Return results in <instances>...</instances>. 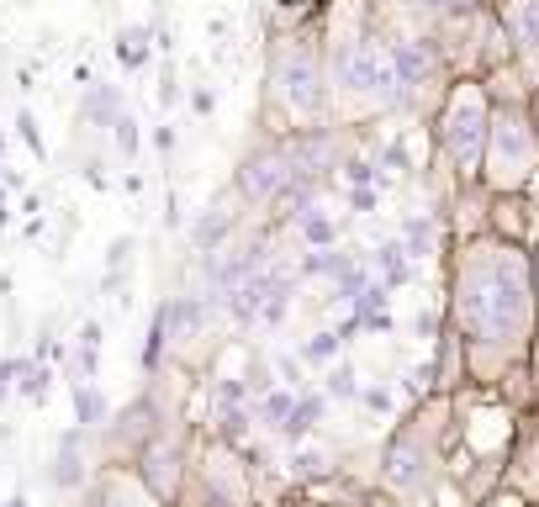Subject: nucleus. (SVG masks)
<instances>
[{
  "mask_svg": "<svg viewBox=\"0 0 539 507\" xmlns=\"http://www.w3.org/2000/svg\"><path fill=\"white\" fill-rule=\"evenodd\" d=\"M270 90L281 96L286 111H296V117H318V111L328 106L333 74L312 48H286L281 59L270 64Z\"/></svg>",
  "mask_w": 539,
  "mask_h": 507,
  "instance_id": "obj_6",
  "label": "nucleus"
},
{
  "mask_svg": "<svg viewBox=\"0 0 539 507\" xmlns=\"http://www.w3.org/2000/svg\"><path fill=\"white\" fill-rule=\"evenodd\" d=\"M90 507H122V502H111V497H96V502H90Z\"/></svg>",
  "mask_w": 539,
  "mask_h": 507,
  "instance_id": "obj_40",
  "label": "nucleus"
},
{
  "mask_svg": "<svg viewBox=\"0 0 539 507\" xmlns=\"http://www.w3.org/2000/svg\"><path fill=\"white\" fill-rule=\"evenodd\" d=\"M16 133H22V143L32 148L37 159L48 154V143H43V133H37V122H32V111H16Z\"/></svg>",
  "mask_w": 539,
  "mask_h": 507,
  "instance_id": "obj_30",
  "label": "nucleus"
},
{
  "mask_svg": "<svg viewBox=\"0 0 539 507\" xmlns=\"http://www.w3.org/2000/svg\"><path fill=\"white\" fill-rule=\"evenodd\" d=\"M238 180V201L249 206H275L291 185H296V159H291V143H259L249 148L233 169Z\"/></svg>",
  "mask_w": 539,
  "mask_h": 507,
  "instance_id": "obj_7",
  "label": "nucleus"
},
{
  "mask_svg": "<svg viewBox=\"0 0 539 507\" xmlns=\"http://www.w3.org/2000/svg\"><path fill=\"white\" fill-rule=\"evenodd\" d=\"M339 349H344V333H312V338H302V360H307V365L339 360Z\"/></svg>",
  "mask_w": 539,
  "mask_h": 507,
  "instance_id": "obj_27",
  "label": "nucleus"
},
{
  "mask_svg": "<svg viewBox=\"0 0 539 507\" xmlns=\"http://www.w3.org/2000/svg\"><path fill=\"white\" fill-rule=\"evenodd\" d=\"M217 434H222V444H238L249 434V412L244 407H217Z\"/></svg>",
  "mask_w": 539,
  "mask_h": 507,
  "instance_id": "obj_28",
  "label": "nucleus"
},
{
  "mask_svg": "<svg viewBox=\"0 0 539 507\" xmlns=\"http://www.w3.org/2000/svg\"><path fill=\"white\" fill-rule=\"evenodd\" d=\"M265 265H270V233L265 228L233 233L217 254H207V291H212V302H228V296L238 286H249Z\"/></svg>",
  "mask_w": 539,
  "mask_h": 507,
  "instance_id": "obj_8",
  "label": "nucleus"
},
{
  "mask_svg": "<svg viewBox=\"0 0 539 507\" xmlns=\"http://www.w3.org/2000/svg\"><path fill=\"white\" fill-rule=\"evenodd\" d=\"M127 117L122 111V90L117 85H90L85 90V122L90 127H117Z\"/></svg>",
  "mask_w": 539,
  "mask_h": 507,
  "instance_id": "obj_18",
  "label": "nucleus"
},
{
  "mask_svg": "<svg viewBox=\"0 0 539 507\" xmlns=\"http://www.w3.org/2000/svg\"><path fill=\"white\" fill-rule=\"evenodd\" d=\"M0 222H6V196H0Z\"/></svg>",
  "mask_w": 539,
  "mask_h": 507,
  "instance_id": "obj_43",
  "label": "nucleus"
},
{
  "mask_svg": "<svg viewBox=\"0 0 539 507\" xmlns=\"http://www.w3.org/2000/svg\"><path fill=\"white\" fill-rule=\"evenodd\" d=\"M376 270H381V286H407L413 280V254H407L402 238H386L376 249Z\"/></svg>",
  "mask_w": 539,
  "mask_h": 507,
  "instance_id": "obj_19",
  "label": "nucleus"
},
{
  "mask_svg": "<svg viewBox=\"0 0 539 507\" xmlns=\"http://www.w3.org/2000/svg\"><path fill=\"white\" fill-rule=\"evenodd\" d=\"M0 180H11V175H6V164H0Z\"/></svg>",
  "mask_w": 539,
  "mask_h": 507,
  "instance_id": "obj_44",
  "label": "nucleus"
},
{
  "mask_svg": "<svg viewBox=\"0 0 539 507\" xmlns=\"http://www.w3.org/2000/svg\"><path fill=\"white\" fill-rule=\"evenodd\" d=\"M392 64H397L402 96H418V90L439 74V53H434V43L413 37V43H392Z\"/></svg>",
  "mask_w": 539,
  "mask_h": 507,
  "instance_id": "obj_12",
  "label": "nucleus"
},
{
  "mask_svg": "<svg viewBox=\"0 0 539 507\" xmlns=\"http://www.w3.org/2000/svg\"><path fill=\"white\" fill-rule=\"evenodd\" d=\"M96 349H101V323H85L80 328V370L85 375L96 370Z\"/></svg>",
  "mask_w": 539,
  "mask_h": 507,
  "instance_id": "obj_29",
  "label": "nucleus"
},
{
  "mask_svg": "<svg viewBox=\"0 0 539 507\" xmlns=\"http://www.w3.org/2000/svg\"><path fill=\"white\" fill-rule=\"evenodd\" d=\"M164 349H170V323H164V307L154 312V323H148V333H143V349H138V365L154 375L159 370V360H164Z\"/></svg>",
  "mask_w": 539,
  "mask_h": 507,
  "instance_id": "obj_23",
  "label": "nucleus"
},
{
  "mask_svg": "<svg viewBox=\"0 0 539 507\" xmlns=\"http://www.w3.org/2000/svg\"><path fill=\"white\" fill-rule=\"evenodd\" d=\"M434 418V397L423 402L413 418H407L392 439H386V455H381V481L392 492H429L439 481V465H444V439Z\"/></svg>",
  "mask_w": 539,
  "mask_h": 507,
  "instance_id": "obj_5",
  "label": "nucleus"
},
{
  "mask_svg": "<svg viewBox=\"0 0 539 507\" xmlns=\"http://www.w3.org/2000/svg\"><path fill=\"white\" fill-rule=\"evenodd\" d=\"M365 507H402V497L392 492V486H386V492H370V497H365Z\"/></svg>",
  "mask_w": 539,
  "mask_h": 507,
  "instance_id": "obj_39",
  "label": "nucleus"
},
{
  "mask_svg": "<svg viewBox=\"0 0 539 507\" xmlns=\"http://www.w3.org/2000/svg\"><path fill=\"white\" fill-rule=\"evenodd\" d=\"M111 138H117V154H122V159L138 154V122H133V117H122L117 127H111Z\"/></svg>",
  "mask_w": 539,
  "mask_h": 507,
  "instance_id": "obj_31",
  "label": "nucleus"
},
{
  "mask_svg": "<svg viewBox=\"0 0 539 507\" xmlns=\"http://www.w3.org/2000/svg\"><path fill=\"white\" fill-rule=\"evenodd\" d=\"M508 486L513 492H524V497H539V428H524L513 444V455H508Z\"/></svg>",
  "mask_w": 539,
  "mask_h": 507,
  "instance_id": "obj_14",
  "label": "nucleus"
},
{
  "mask_svg": "<svg viewBox=\"0 0 539 507\" xmlns=\"http://www.w3.org/2000/svg\"><path fill=\"white\" fill-rule=\"evenodd\" d=\"M286 143H291V159H296V180H307V185L318 175H328V169H344V148L328 127H307V133H296Z\"/></svg>",
  "mask_w": 539,
  "mask_h": 507,
  "instance_id": "obj_10",
  "label": "nucleus"
},
{
  "mask_svg": "<svg viewBox=\"0 0 539 507\" xmlns=\"http://www.w3.org/2000/svg\"><path fill=\"white\" fill-rule=\"evenodd\" d=\"M296 402H302V397H296L291 386H286V391H270V397L259 402V423H265L270 434H286V423H291V412H296Z\"/></svg>",
  "mask_w": 539,
  "mask_h": 507,
  "instance_id": "obj_22",
  "label": "nucleus"
},
{
  "mask_svg": "<svg viewBox=\"0 0 539 507\" xmlns=\"http://www.w3.org/2000/svg\"><path fill=\"white\" fill-rule=\"evenodd\" d=\"M48 365H37V360H16V391H22L27 402H43L48 397Z\"/></svg>",
  "mask_w": 539,
  "mask_h": 507,
  "instance_id": "obj_25",
  "label": "nucleus"
},
{
  "mask_svg": "<svg viewBox=\"0 0 539 507\" xmlns=\"http://www.w3.org/2000/svg\"><path fill=\"white\" fill-rule=\"evenodd\" d=\"M492 96L481 80H460L450 85V96L439 106V154L450 159V169L460 180H481V164H487V138H492Z\"/></svg>",
  "mask_w": 539,
  "mask_h": 507,
  "instance_id": "obj_2",
  "label": "nucleus"
},
{
  "mask_svg": "<svg viewBox=\"0 0 539 507\" xmlns=\"http://www.w3.org/2000/svg\"><path fill=\"white\" fill-rule=\"evenodd\" d=\"M539 175V122L529 117V106H497L492 111V138H487V164H481V185L492 196L529 191V180Z\"/></svg>",
  "mask_w": 539,
  "mask_h": 507,
  "instance_id": "obj_3",
  "label": "nucleus"
},
{
  "mask_svg": "<svg viewBox=\"0 0 539 507\" xmlns=\"http://www.w3.org/2000/svg\"><path fill=\"white\" fill-rule=\"evenodd\" d=\"M344 180L349 185H376V164L370 159H344Z\"/></svg>",
  "mask_w": 539,
  "mask_h": 507,
  "instance_id": "obj_33",
  "label": "nucleus"
},
{
  "mask_svg": "<svg viewBox=\"0 0 539 507\" xmlns=\"http://www.w3.org/2000/svg\"><path fill=\"white\" fill-rule=\"evenodd\" d=\"M138 476H143V486H148V497L175 502L180 476H185V434L164 428V434L148 439V444L138 449Z\"/></svg>",
  "mask_w": 539,
  "mask_h": 507,
  "instance_id": "obj_9",
  "label": "nucleus"
},
{
  "mask_svg": "<svg viewBox=\"0 0 539 507\" xmlns=\"http://www.w3.org/2000/svg\"><path fill=\"white\" fill-rule=\"evenodd\" d=\"M323 397H302V402H296V412H291V423H286V434L281 439H307L312 434V428H318L323 423Z\"/></svg>",
  "mask_w": 539,
  "mask_h": 507,
  "instance_id": "obj_26",
  "label": "nucleus"
},
{
  "mask_svg": "<svg viewBox=\"0 0 539 507\" xmlns=\"http://www.w3.org/2000/svg\"><path fill=\"white\" fill-rule=\"evenodd\" d=\"M333 90L344 101H355L360 111H381V106H397L402 101V80H397V64H392V48L370 43V37H349V43L333 48Z\"/></svg>",
  "mask_w": 539,
  "mask_h": 507,
  "instance_id": "obj_4",
  "label": "nucleus"
},
{
  "mask_svg": "<svg viewBox=\"0 0 539 507\" xmlns=\"http://www.w3.org/2000/svg\"><path fill=\"white\" fill-rule=\"evenodd\" d=\"M450 328L466 338L471 381H508V370L534 365L539 286L529 243L476 233L450 265Z\"/></svg>",
  "mask_w": 539,
  "mask_h": 507,
  "instance_id": "obj_1",
  "label": "nucleus"
},
{
  "mask_svg": "<svg viewBox=\"0 0 539 507\" xmlns=\"http://www.w3.org/2000/svg\"><path fill=\"white\" fill-rule=\"evenodd\" d=\"M6 507H32V502H27V497H11V502H6Z\"/></svg>",
  "mask_w": 539,
  "mask_h": 507,
  "instance_id": "obj_41",
  "label": "nucleus"
},
{
  "mask_svg": "<svg viewBox=\"0 0 539 507\" xmlns=\"http://www.w3.org/2000/svg\"><path fill=\"white\" fill-rule=\"evenodd\" d=\"M328 397H360V386H355V370L349 365H339L328 375Z\"/></svg>",
  "mask_w": 539,
  "mask_h": 507,
  "instance_id": "obj_32",
  "label": "nucleus"
},
{
  "mask_svg": "<svg viewBox=\"0 0 539 507\" xmlns=\"http://www.w3.org/2000/svg\"><path fill=\"white\" fill-rule=\"evenodd\" d=\"M503 27L518 43V53H539V0H513L503 11Z\"/></svg>",
  "mask_w": 539,
  "mask_h": 507,
  "instance_id": "obj_16",
  "label": "nucleus"
},
{
  "mask_svg": "<svg viewBox=\"0 0 539 507\" xmlns=\"http://www.w3.org/2000/svg\"><path fill=\"white\" fill-rule=\"evenodd\" d=\"M360 402H365L370 412H386V407H392V391H386V386H370V391H360Z\"/></svg>",
  "mask_w": 539,
  "mask_h": 507,
  "instance_id": "obj_37",
  "label": "nucleus"
},
{
  "mask_svg": "<svg viewBox=\"0 0 539 507\" xmlns=\"http://www.w3.org/2000/svg\"><path fill=\"white\" fill-rule=\"evenodd\" d=\"M74 423L80 428H101L106 423V397L90 381H74Z\"/></svg>",
  "mask_w": 539,
  "mask_h": 507,
  "instance_id": "obj_21",
  "label": "nucleus"
},
{
  "mask_svg": "<svg viewBox=\"0 0 539 507\" xmlns=\"http://www.w3.org/2000/svg\"><path fill=\"white\" fill-rule=\"evenodd\" d=\"M201 481H207V502L212 507H249V481H244V471H238V460L228 465V449L207 455Z\"/></svg>",
  "mask_w": 539,
  "mask_h": 507,
  "instance_id": "obj_11",
  "label": "nucleus"
},
{
  "mask_svg": "<svg viewBox=\"0 0 539 507\" xmlns=\"http://www.w3.org/2000/svg\"><path fill=\"white\" fill-rule=\"evenodd\" d=\"M381 164H386V169H407V148H402V143H392V148L381 154Z\"/></svg>",
  "mask_w": 539,
  "mask_h": 507,
  "instance_id": "obj_38",
  "label": "nucleus"
},
{
  "mask_svg": "<svg viewBox=\"0 0 539 507\" xmlns=\"http://www.w3.org/2000/svg\"><path fill=\"white\" fill-rule=\"evenodd\" d=\"M402 243H407V254H413V259H429L434 243H439L434 217H407V222H402Z\"/></svg>",
  "mask_w": 539,
  "mask_h": 507,
  "instance_id": "obj_24",
  "label": "nucleus"
},
{
  "mask_svg": "<svg viewBox=\"0 0 539 507\" xmlns=\"http://www.w3.org/2000/svg\"><path fill=\"white\" fill-rule=\"evenodd\" d=\"M471 507H529V497H524V492H513V486H503V492L481 497V502H471Z\"/></svg>",
  "mask_w": 539,
  "mask_h": 507,
  "instance_id": "obj_35",
  "label": "nucleus"
},
{
  "mask_svg": "<svg viewBox=\"0 0 539 507\" xmlns=\"http://www.w3.org/2000/svg\"><path fill=\"white\" fill-rule=\"evenodd\" d=\"M148 53H154V32H148V27H122L117 32V59L127 69H143Z\"/></svg>",
  "mask_w": 539,
  "mask_h": 507,
  "instance_id": "obj_20",
  "label": "nucleus"
},
{
  "mask_svg": "<svg viewBox=\"0 0 539 507\" xmlns=\"http://www.w3.org/2000/svg\"><path fill=\"white\" fill-rule=\"evenodd\" d=\"M376 185H349V206H355V212H376Z\"/></svg>",
  "mask_w": 539,
  "mask_h": 507,
  "instance_id": "obj_36",
  "label": "nucleus"
},
{
  "mask_svg": "<svg viewBox=\"0 0 539 507\" xmlns=\"http://www.w3.org/2000/svg\"><path fill=\"white\" fill-rule=\"evenodd\" d=\"M534 286H539V249H534Z\"/></svg>",
  "mask_w": 539,
  "mask_h": 507,
  "instance_id": "obj_42",
  "label": "nucleus"
},
{
  "mask_svg": "<svg viewBox=\"0 0 539 507\" xmlns=\"http://www.w3.org/2000/svg\"><path fill=\"white\" fill-rule=\"evenodd\" d=\"M296 233H302L307 249H333V243H339V222H333L318 201H307L302 212H296Z\"/></svg>",
  "mask_w": 539,
  "mask_h": 507,
  "instance_id": "obj_17",
  "label": "nucleus"
},
{
  "mask_svg": "<svg viewBox=\"0 0 539 507\" xmlns=\"http://www.w3.org/2000/svg\"><path fill=\"white\" fill-rule=\"evenodd\" d=\"M80 439H85V428H69V434L59 439V455H53V471L48 481L59 486V492H74V486L85 481V460H80Z\"/></svg>",
  "mask_w": 539,
  "mask_h": 507,
  "instance_id": "obj_15",
  "label": "nucleus"
},
{
  "mask_svg": "<svg viewBox=\"0 0 539 507\" xmlns=\"http://www.w3.org/2000/svg\"><path fill=\"white\" fill-rule=\"evenodd\" d=\"M296 476H328V455H323V449H307V455H296Z\"/></svg>",
  "mask_w": 539,
  "mask_h": 507,
  "instance_id": "obj_34",
  "label": "nucleus"
},
{
  "mask_svg": "<svg viewBox=\"0 0 539 507\" xmlns=\"http://www.w3.org/2000/svg\"><path fill=\"white\" fill-rule=\"evenodd\" d=\"M233 233H238V201L233 196H217L207 212H201V222L191 228V249L196 254H217Z\"/></svg>",
  "mask_w": 539,
  "mask_h": 507,
  "instance_id": "obj_13",
  "label": "nucleus"
}]
</instances>
